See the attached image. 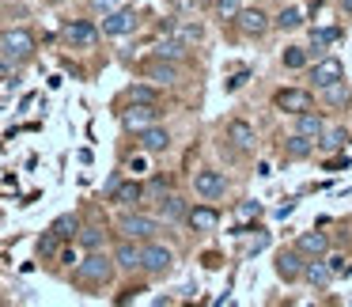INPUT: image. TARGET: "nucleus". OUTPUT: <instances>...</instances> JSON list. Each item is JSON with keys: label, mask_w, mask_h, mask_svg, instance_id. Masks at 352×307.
<instances>
[{"label": "nucleus", "mask_w": 352, "mask_h": 307, "mask_svg": "<svg viewBox=\"0 0 352 307\" xmlns=\"http://www.w3.org/2000/svg\"><path fill=\"white\" fill-rule=\"evenodd\" d=\"M296 133H303V137L318 140L322 133H326V118H322L318 110H303V114H296Z\"/></svg>", "instance_id": "nucleus-24"}, {"label": "nucleus", "mask_w": 352, "mask_h": 307, "mask_svg": "<svg viewBox=\"0 0 352 307\" xmlns=\"http://www.w3.org/2000/svg\"><path fill=\"white\" fill-rule=\"evenodd\" d=\"M273 107L280 110V114H303V110H314V95L307 92V87H284V92L273 95Z\"/></svg>", "instance_id": "nucleus-7"}, {"label": "nucleus", "mask_w": 352, "mask_h": 307, "mask_svg": "<svg viewBox=\"0 0 352 307\" xmlns=\"http://www.w3.org/2000/svg\"><path fill=\"white\" fill-rule=\"evenodd\" d=\"M114 262H118V269H125V273H137L140 262H144V243H140V239L122 235V239H118V246H114Z\"/></svg>", "instance_id": "nucleus-12"}, {"label": "nucleus", "mask_w": 352, "mask_h": 307, "mask_svg": "<svg viewBox=\"0 0 352 307\" xmlns=\"http://www.w3.org/2000/svg\"><path fill=\"white\" fill-rule=\"evenodd\" d=\"M186 213H190V205L178 193H163L160 198V220L163 224H186Z\"/></svg>", "instance_id": "nucleus-20"}, {"label": "nucleus", "mask_w": 352, "mask_h": 307, "mask_svg": "<svg viewBox=\"0 0 352 307\" xmlns=\"http://www.w3.org/2000/svg\"><path fill=\"white\" fill-rule=\"evenodd\" d=\"M314 140L311 137H303V133H296V137H288V145H284V156L288 160H307V156H314Z\"/></svg>", "instance_id": "nucleus-28"}, {"label": "nucleus", "mask_w": 352, "mask_h": 307, "mask_svg": "<svg viewBox=\"0 0 352 307\" xmlns=\"http://www.w3.org/2000/svg\"><path fill=\"white\" fill-rule=\"evenodd\" d=\"M160 216H148V213H137V209H129V213H122V220H118V231L129 239H140V243H148V239L160 235Z\"/></svg>", "instance_id": "nucleus-3"}, {"label": "nucleus", "mask_w": 352, "mask_h": 307, "mask_svg": "<svg viewBox=\"0 0 352 307\" xmlns=\"http://www.w3.org/2000/svg\"><path fill=\"white\" fill-rule=\"evenodd\" d=\"M34 34L27 27H8V31H0V61L8 65V69H23V65L34 61Z\"/></svg>", "instance_id": "nucleus-1"}, {"label": "nucleus", "mask_w": 352, "mask_h": 307, "mask_svg": "<svg viewBox=\"0 0 352 307\" xmlns=\"http://www.w3.org/2000/svg\"><path fill=\"white\" fill-rule=\"evenodd\" d=\"M144 198H148V190L140 182H114L110 186V201H114L118 209H137Z\"/></svg>", "instance_id": "nucleus-18"}, {"label": "nucleus", "mask_w": 352, "mask_h": 307, "mask_svg": "<svg viewBox=\"0 0 352 307\" xmlns=\"http://www.w3.org/2000/svg\"><path fill=\"white\" fill-rule=\"evenodd\" d=\"M125 99H129V103H160V95H155L152 87L137 84V87H129V92H125Z\"/></svg>", "instance_id": "nucleus-33"}, {"label": "nucleus", "mask_w": 352, "mask_h": 307, "mask_svg": "<svg viewBox=\"0 0 352 307\" xmlns=\"http://www.w3.org/2000/svg\"><path fill=\"white\" fill-rule=\"evenodd\" d=\"M76 243L84 246V251H102V243H107V228H102V224H87V228H80Z\"/></svg>", "instance_id": "nucleus-27"}, {"label": "nucleus", "mask_w": 352, "mask_h": 307, "mask_svg": "<svg viewBox=\"0 0 352 307\" xmlns=\"http://www.w3.org/2000/svg\"><path fill=\"white\" fill-rule=\"evenodd\" d=\"M261 213V201H243L239 205V216H258Z\"/></svg>", "instance_id": "nucleus-36"}, {"label": "nucleus", "mask_w": 352, "mask_h": 307, "mask_svg": "<svg viewBox=\"0 0 352 307\" xmlns=\"http://www.w3.org/2000/svg\"><path fill=\"white\" fill-rule=\"evenodd\" d=\"M114 269H118L114 258H107L102 251H87L84 258L76 262V273H72V281H76L80 288H102V284L114 277Z\"/></svg>", "instance_id": "nucleus-2"}, {"label": "nucleus", "mask_w": 352, "mask_h": 307, "mask_svg": "<svg viewBox=\"0 0 352 307\" xmlns=\"http://www.w3.org/2000/svg\"><path fill=\"white\" fill-rule=\"evenodd\" d=\"M137 27H140V16L133 8H125V4L102 16V34H107V39H125V34H133Z\"/></svg>", "instance_id": "nucleus-6"}, {"label": "nucleus", "mask_w": 352, "mask_h": 307, "mask_svg": "<svg viewBox=\"0 0 352 307\" xmlns=\"http://www.w3.org/2000/svg\"><path fill=\"white\" fill-rule=\"evenodd\" d=\"M296 27H303V8L299 4H284L273 16V31H296Z\"/></svg>", "instance_id": "nucleus-25"}, {"label": "nucleus", "mask_w": 352, "mask_h": 307, "mask_svg": "<svg viewBox=\"0 0 352 307\" xmlns=\"http://www.w3.org/2000/svg\"><path fill=\"white\" fill-rule=\"evenodd\" d=\"M137 145H140V152H144V156H160V152H167V148H170V129H167V125H160V122H152L148 129L137 133Z\"/></svg>", "instance_id": "nucleus-13"}, {"label": "nucleus", "mask_w": 352, "mask_h": 307, "mask_svg": "<svg viewBox=\"0 0 352 307\" xmlns=\"http://www.w3.org/2000/svg\"><path fill=\"white\" fill-rule=\"evenodd\" d=\"M50 231H54L61 243H69V239H76L80 235V216L76 213H65V216H57L54 224H50Z\"/></svg>", "instance_id": "nucleus-26"}, {"label": "nucleus", "mask_w": 352, "mask_h": 307, "mask_svg": "<svg viewBox=\"0 0 352 307\" xmlns=\"http://www.w3.org/2000/svg\"><path fill=\"white\" fill-rule=\"evenodd\" d=\"M186 228L197 231V235H208V231L220 228V213H216L212 205H193L190 213H186Z\"/></svg>", "instance_id": "nucleus-17"}, {"label": "nucleus", "mask_w": 352, "mask_h": 307, "mask_svg": "<svg viewBox=\"0 0 352 307\" xmlns=\"http://www.w3.org/2000/svg\"><path fill=\"white\" fill-rule=\"evenodd\" d=\"M337 8H341V12H344V16H349V19H352V0H337Z\"/></svg>", "instance_id": "nucleus-39"}, {"label": "nucleus", "mask_w": 352, "mask_h": 307, "mask_svg": "<svg viewBox=\"0 0 352 307\" xmlns=\"http://www.w3.org/2000/svg\"><path fill=\"white\" fill-rule=\"evenodd\" d=\"M344 140H349V133H344V129H326L314 145H318L322 152H337V148H344Z\"/></svg>", "instance_id": "nucleus-32"}, {"label": "nucleus", "mask_w": 352, "mask_h": 307, "mask_svg": "<svg viewBox=\"0 0 352 307\" xmlns=\"http://www.w3.org/2000/svg\"><path fill=\"white\" fill-rule=\"evenodd\" d=\"M303 281L311 284V288H326V284L333 281V269H329V262H326V258H311V262H307V269H303Z\"/></svg>", "instance_id": "nucleus-23"}, {"label": "nucleus", "mask_w": 352, "mask_h": 307, "mask_svg": "<svg viewBox=\"0 0 352 307\" xmlns=\"http://www.w3.org/2000/svg\"><path fill=\"white\" fill-rule=\"evenodd\" d=\"M235 27L246 34V39H265L269 31H273V16H269L265 8H243L235 19Z\"/></svg>", "instance_id": "nucleus-9"}, {"label": "nucleus", "mask_w": 352, "mask_h": 307, "mask_svg": "<svg viewBox=\"0 0 352 307\" xmlns=\"http://www.w3.org/2000/svg\"><path fill=\"white\" fill-rule=\"evenodd\" d=\"M155 57H167V61H182L186 57V42L182 39H163L155 46Z\"/></svg>", "instance_id": "nucleus-31"}, {"label": "nucleus", "mask_w": 352, "mask_h": 307, "mask_svg": "<svg viewBox=\"0 0 352 307\" xmlns=\"http://www.w3.org/2000/svg\"><path fill=\"white\" fill-rule=\"evenodd\" d=\"M243 8H246L243 0H212L216 19H223V23H235V19H239V12H243Z\"/></svg>", "instance_id": "nucleus-30"}, {"label": "nucleus", "mask_w": 352, "mask_h": 307, "mask_svg": "<svg viewBox=\"0 0 352 307\" xmlns=\"http://www.w3.org/2000/svg\"><path fill=\"white\" fill-rule=\"evenodd\" d=\"M160 103H133L129 110H122V129H129V133H140V129H148L152 122H160Z\"/></svg>", "instance_id": "nucleus-8"}, {"label": "nucleus", "mask_w": 352, "mask_h": 307, "mask_svg": "<svg viewBox=\"0 0 352 307\" xmlns=\"http://www.w3.org/2000/svg\"><path fill=\"white\" fill-rule=\"evenodd\" d=\"M280 61H284V69H307V65H311V50L307 46H288L280 54Z\"/></svg>", "instance_id": "nucleus-29"}, {"label": "nucleus", "mask_w": 352, "mask_h": 307, "mask_svg": "<svg viewBox=\"0 0 352 307\" xmlns=\"http://www.w3.org/2000/svg\"><path fill=\"white\" fill-rule=\"evenodd\" d=\"M296 246L307 254V258H326V254H329V239H326V231H303V235L296 239Z\"/></svg>", "instance_id": "nucleus-21"}, {"label": "nucleus", "mask_w": 352, "mask_h": 307, "mask_svg": "<svg viewBox=\"0 0 352 307\" xmlns=\"http://www.w3.org/2000/svg\"><path fill=\"white\" fill-rule=\"evenodd\" d=\"M303 269H307V254L299 251V246L276 251V277H280V281H303Z\"/></svg>", "instance_id": "nucleus-11"}, {"label": "nucleus", "mask_w": 352, "mask_h": 307, "mask_svg": "<svg viewBox=\"0 0 352 307\" xmlns=\"http://www.w3.org/2000/svg\"><path fill=\"white\" fill-rule=\"evenodd\" d=\"M46 4H65V0H46Z\"/></svg>", "instance_id": "nucleus-40"}, {"label": "nucleus", "mask_w": 352, "mask_h": 307, "mask_svg": "<svg viewBox=\"0 0 352 307\" xmlns=\"http://www.w3.org/2000/svg\"><path fill=\"white\" fill-rule=\"evenodd\" d=\"M140 269H144L148 277H167L170 269H175V251H170L167 243H155V239H148V243H144V262H140Z\"/></svg>", "instance_id": "nucleus-4"}, {"label": "nucleus", "mask_w": 352, "mask_h": 307, "mask_svg": "<svg viewBox=\"0 0 352 307\" xmlns=\"http://www.w3.org/2000/svg\"><path fill=\"white\" fill-rule=\"evenodd\" d=\"M326 262H329V269H333V277H344L349 273V258H344V254H326Z\"/></svg>", "instance_id": "nucleus-34"}, {"label": "nucleus", "mask_w": 352, "mask_h": 307, "mask_svg": "<svg viewBox=\"0 0 352 307\" xmlns=\"http://www.w3.org/2000/svg\"><path fill=\"white\" fill-rule=\"evenodd\" d=\"M333 42H341V27H314V31H311V42H307V50H311V61L326 57V50L333 46Z\"/></svg>", "instance_id": "nucleus-19"}, {"label": "nucleus", "mask_w": 352, "mask_h": 307, "mask_svg": "<svg viewBox=\"0 0 352 307\" xmlns=\"http://www.w3.org/2000/svg\"><path fill=\"white\" fill-rule=\"evenodd\" d=\"M140 72H144L152 84H163V87H170V84H178V80H182L178 61H167V57H152V61H148Z\"/></svg>", "instance_id": "nucleus-15"}, {"label": "nucleus", "mask_w": 352, "mask_h": 307, "mask_svg": "<svg viewBox=\"0 0 352 307\" xmlns=\"http://www.w3.org/2000/svg\"><path fill=\"white\" fill-rule=\"evenodd\" d=\"M223 133H228V145L235 148V152H254V145H258V133H254V125L243 122V118H231V122L223 125Z\"/></svg>", "instance_id": "nucleus-14"}, {"label": "nucleus", "mask_w": 352, "mask_h": 307, "mask_svg": "<svg viewBox=\"0 0 352 307\" xmlns=\"http://www.w3.org/2000/svg\"><path fill=\"white\" fill-rule=\"evenodd\" d=\"M322 4H326V0H322Z\"/></svg>", "instance_id": "nucleus-41"}, {"label": "nucleus", "mask_w": 352, "mask_h": 307, "mask_svg": "<svg viewBox=\"0 0 352 307\" xmlns=\"http://www.w3.org/2000/svg\"><path fill=\"white\" fill-rule=\"evenodd\" d=\"M99 34H102V27H95L91 19H69V23L61 27L65 46H72V50H91L95 42H99Z\"/></svg>", "instance_id": "nucleus-5"}, {"label": "nucleus", "mask_w": 352, "mask_h": 307, "mask_svg": "<svg viewBox=\"0 0 352 307\" xmlns=\"http://www.w3.org/2000/svg\"><path fill=\"white\" fill-rule=\"evenodd\" d=\"M178 39H182V42H197L201 39V27H182V31H178Z\"/></svg>", "instance_id": "nucleus-37"}, {"label": "nucleus", "mask_w": 352, "mask_h": 307, "mask_svg": "<svg viewBox=\"0 0 352 307\" xmlns=\"http://www.w3.org/2000/svg\"><path fill=\"white\" fill-rule=\"evenodd\" d=\"M223 190H228V178L220 175V171L212 167H201L197 175H193V193H197L201 201H220Z\"/></svg>", "instance_id": "nucleus-10"}, {"label": "nucleus", "mask_w": 352, "mask_h": 307, "mask_svg": "<svg viewBox=\"0 0 352 307\" xmlns=\"http://www.w3.org/2000/svg\"><path fill=\"white\" fill-rule=\"evenodd\" d=\"M337 80H344V65L337 61V57H318V61L311 65V84L314 87H326V84H337Z\"/></svg>", "instance_id": "nucleus-16"}, {"label": "nucleus", "mask_w": 352, "mask_h": 307, "mask_svg": "<svg viewBox=\"0 0 352 307\" xmlns=\"http://www.w3.org/2000/svg\"><path fill=\"white\" fill-rule=\"evenodd\" d=\"M129 171H137V175H144V171H148V160H144V156H137V160H129Z\"/></svg>", "instance_id": "nucleus-38"}, {"label": "nucleus", "mask_w": 352, "mask_h": 307, "mask_svg": "<svg viewBox=\"0 0 352 307\" xmlns=\"http://www.w3.org/2000/svg\"><path fill=\"white\" fill-rule=\"evenodd\" d=\"M318 99H322V107H344V103H352V87H349V80H337V84H326V87H318Z\"/></svg>", "instance_id": "nucleus-22"}, {"label": "nucleus", "mask_w": 352, "mask_h": 307, "mask_svg": "<svg viewBox=\"0 0 352 307\" xmlns=\"http://www.w3.org/2000/svg\"><path fill=\"white\" fill-rule=\"evenodd\" d=\"M87 4H91V12H99V16H107V12L122 8V0H87Z\"/></svg>", "instance_id": "nucleus-35"}]
</instances>
